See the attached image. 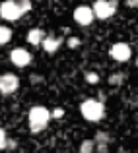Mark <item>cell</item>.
<instances>
[{"label":"cell","mask_w":138,"mask_h":153,"mask_svg":"<svg viewBox=\"0 0 138 153\" xmlns=\"http://www.w3.org/2000/svg\"><path fill=\"white\" fill-rule=\"evenodd\" d=\"M62 116H64V108H52V111H51V118H62Z\"/></svg>","instance_id":"19"},{"label":"cell","mask_w":138,"mask_h":153,"mask_svg":"<svg viewBox=\"0 0 138 153\" xmlns=\"http://www.w3.org/2000/svg\"><path fill=\"white\" fill-rule=\"evenodd\" d=\"M109 56H111L115 62H127V60H130L132 56V49L128 43H113L111 49H109Z\"/></svg>","instance_id":"6"},{"label":"cell","mask_w":138,"mask_h":153,"mask_svg":"<svg viewBox=\"0 0 138 153\" xmlns=\"http://www.w3.org/2000/svg\"><path fill=\"white\" fill-rule=\"evenodd\" d=\"M136 68H138V58H136Z\"/></svg>","instance_id":"21"},{"label":"cell","mask_w":138,"mask_h":153,"mask_svg":"<svg viewBox=\"0 0 138 153\" xmlns=\"http://www.w3.org/2000/svg\"><path fill=\"white\" fill-rule=\"evenodd\" d=\"M18 87H20V78L16 74H10V72L0 74V93H2V95L16 93Z\"/></svg>","instance_id":"8"},{"label":"cell","mask_w":138,"mask_h":153,"mask_svg":"<svg viewBox=\"0 0 138 153\" xmlns=\"http://www.w3.org/2000/svg\"><path fill=\"white\" fill-rule=\"evenodd\" d=\"M80 153H95V142L93 140H84L80 143Z\"/></svg>","instance_id":"12"},{"label":"cell","mask_w":138,"mask_h":153,"mask_svg":"<svg viewBox=\"0 0 138 153\" xmlns=\"http://www.w3.org/2000/svg\"><path fill=\"white\" fill-rule=\"evenodd\" d=\"M22 16L23 14H22V10H20L16 0H2V2H0V18H2L4 22H8V23L18 22Z\"/></svg>","instance_id":"4"},{"label":"cell","mask_w":138,"mask_h":153,"mask_svg":"<svg viewBox=\"0 0 138 153\" xmlns=\"http://www.w3.org/2000/svg\"><path fill=\"white\" fill-rule=\"evenodd\" d=\"M117 6H119L117 0H95V2L92 4V10H93V14H95V19L105 22V19L113 18V16L117 14Z\"/></svg>","instance_id":"3"},{"label":"cell","mask_w":138,"mask_h":153,"mask_svg":"<svg viewBox=\"0 0 138 153\" xmlns=\"http://www.w3.org/2000/svg\"><path fill=\"white\" fill-rule=\"evenodd\" d=\"M31 60H33L31 52L27 49H23V47H16V49L10 51V62L18 68H27L31 64Z\"/></svg>","instance_id":"7"},{"label":"cell","mask_w":138,"mask_h":153,"mask_svg":"<svg viewBox=\"0 0 138 153\" xmlns=\"http://www.w3.org/2000/svg\"><path fill=\"white\" fill-rule=\"evenodd\" d=\"M124 4L128 8H138V0H124Z\"/></svg>","instance_id":"20"},{"label":"cell","mask_w":138,"mask_h":153,"mask_svg":"<svg viewBox=\"0 0 138 153\" xmlns=\"http://www.w3.org/2000/svg\"><path fill=\"white\" fill-rule=\"evenodd\" d=\"M72 19H74L78 25L88 27V25H92V23L95 22V14H93L92 6H88V4H80V6H76L74 12H72Z\"/></svg>","instance_id":"5"},{"label":"cell","mask_w":138,"mask_h":153,"mask_svg":"<svg viewBox=\"0 0 138 153\" xmlns=\"http://www.w3.org/2000/svg\"><path fill=\"white\" fill-rule=\"evenodd\" d=\"M123 79H124L123 74H111V76H109V83H111V85H121Z\"/></svg>","instance_id":"16"},{"label":"cell","mask_w":138,"mask_h":153,"mask_svg":"<svg viewBox=\"0 0 138 153\" xmlns=\"http://www.w3.org/2000/svg\"><path fill=\"white\" fill-rule=\"evenodd\" d=\"M80 114L88 122H99L105 116V105L103 101H97V99H86L80 103Z\"/></svg>","instance_id":"2"},{"label":"cell","mask_w":138,"mask_h":153,"mask_svg":"<svg viewBox=\"0 0 138 153\" xmlns=\"http://www.w3.org/2000/svg\"><path fill=\"white\" fill-rule=\"evenodd\" d=\"M62 41H64V39L58 37V35H47L41 47H43V51H45L47 54H55V52L62 47Z\"/></svg>","instance_id":"9"},{"label":"cell","mask_w":138,"mask_h":153,"mask_svg":"<svg viewBox=\"0 0 138 153\" xmlns=\"http://www.w3.org/2000/svg\"><path fill=\"white\" fill-rule=\"evenodd\" d=\"M93 142H99V143H109L111 142V138H109L107 132H97L95 138H93Z\"/></svg>","instance_id":"14"},{"label":"cell","mask_w":138,"mask_h":153,"mask_svg":"<svg viewBox=\"0 0 138 153\" xmlns=\"http://www.w3.org/2000/svg\"><path fill=\"white\" fill-rule=\"evenodd\" d=\"M8 142H10V140H8V134L4 132V128H0V149H6Z\"/></svg>","instance_id":"18"},{"label":"cell","mask_w":138,"mask_h":153,"mask_svg":"<svg viewBox=\"0 0 138 153\" xmlns=\"http://www.w3.org/2000/svg\"><path fill=\"white\" fill-rule=\"evenodd\" d=\"M20 6V10H22V14H29L31 8H33V4H31V0H16Z\"/></svg>","instance_id":"13"},{"label":"cell","mask_w":138,"mask_h":153,"mask_svg":"<svg viewBox=\"0 0 138 153\" xmlns=\"http://www.w3.org/2000/svg\"><path fill=\"white\" fill-rule=\"evenodd\" d=\"M51 122V111L43 105H35L29 108V114H27V124H29V130L33 134H39L49 126Z\"/></svg>","instance_id":"1"},{"label":"cell","mask_w":138,"mask_h":153,"mask_svg":"<svg viewBox=\"0 0 138 153\" xmlns=\"http://www.w3.org/2000/svg\"><path fill=\"white\" fill-rule=\"evenodd\" d=\"M66 45H68V49H78V47H80V37L70 35V37L66 39Z\"/></svg>","instance_id":"15"},{"label":"cell","mask_w":138,"mask_h":153,"mask_svg":"<svg viewBox=\"0 0 138 153\" xmlns=\"http://www.w3.org/2000/svg\"><path fill=\"white\" fill-rule=\"evenodd\" d=\"M45 37H47V33H45V29H41V27H31L29 31H27V43H29L31 47H39V45H43V41H45Z\"/></svg>","instance_id":"10"},{"label":"cell","mask_w":138,"mask_h":153,"mask_svg":"<svg viewBox=\"0 0 138 153\" xmlns=\"http://www.w3.org/2000/svg\"><path fill=\"white\" fill-rule=\"evenodd\" d=\"M86 82L90 83V85H95V83H99V76H97L95 72H86Z\"/></svg>","instance_id":"17"},{"label":"cell","mask_w":138,"mask_h":153,"mask_svg":"<svg viewBox=\"0 0 138 153\" xmlns=\"http://www.w3.org/2000/svg\"><path fill=\"white\" fill-rule=\"evenodd\" d=\"M12 35H14V31H12L8 25H0V47L8 45V43L12 41Z\"/></svg>","instance_id":"11"}]
</instances>
